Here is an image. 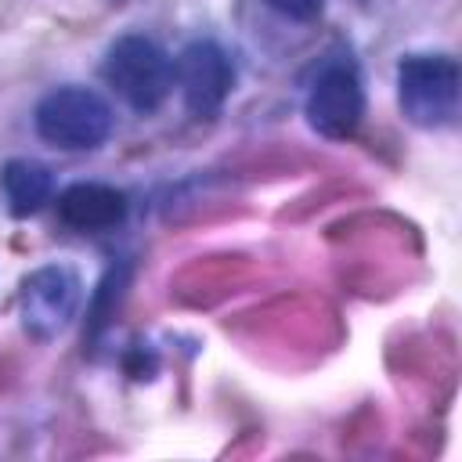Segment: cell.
<instances>
[{
	"label": "cell",
	"mask_w": 462,
	"mask_h": 462,
	"mask_svg": "<svg viewBox=\"0 0 462 462\" xmlns=\"http://www.w3.org/2000/svg\"><path fill=\"white\" fill-rule=\"evenodd\" d=\"M361 116H365V90L357 65L346 54H336L318 69L307 90V119L321 137L343 141L357 130Z\"/></svg>",
	"instance_id": "cell-4"
},
{
	"label": "cell",
	"mask_w": 462,
	"mask_h": 462,
	"mask_svg": "<svg viewBox=\"0 0 462 462\" xmlns=\"http://www.w3.org/2000/svg\"><path fill=\"white\" fill-rule=\"evenodd\" d=\"M36 134L58 148H97L112 134V108L97 90L58 87L36 105Z\"/></svg>",
	"instance_id": "cell-3"
},
{
	"label": "cell",
	"mask_w": 462,
	"mask_h": 462,
	"mask_svg": "<svg viewBox=\"0 0 462 462\" xmlns=\"http://www.w3.org/2000/svg\"><path fill=\"white\" fill-rule=\"evenodd\" d=\"M105 79L134 112H155L173 87V61L155 40L130 32L108 47Z\"/></svg>",
	"instance_id": "cell-1"
},
{
	"label": "cell",
	"mask_w": 462,
	"mask_h": 462,
	"mask_svg": "<svg viewBox=\"0 0 462 462\" xmlns=\"http://www.w3.org/2000/svg\"><path fill=\"white\" fill-rule=\"evenodd\" d=\"M0 184H4V195H7V209L14 217H29V213L43 209V202L54 191L51 170L43 162H32V159H11L0 170Z\"/></svg>",
	"instance_id": "cell-8"
},
{
	"label": "cell",
	"mask_w": 462,
	"mask_h": 462,
	"mask_svg": "<svg viewBox=\"0 0 462 462\" xmlns=\"http://www.w3.org/2000/svg\"><path fill=\"white\" fill-rule=\"evenodd\" d=\"M79 274L65 263H47L22 282V325L36 339H54L79 310Z\"/></svg>",
	"instance_id": "cell-5"
},
{
	"label": "cell",
	"mask_w": 462,
	"mask_h": 462,
	"mask_svg": "<svg viewBox=\"0 0 462 462\" xmlns=\"http://www.w3.org/2000/svg\"><path fill=\"white\" fill-rule=\"evenodd\" d=\"M267 7H274L292 22H314L321 14V0H267Z\"/></svg>",
	"instance_id": "cell-9"
},
{
	"label": "cell",
	"mask_w": 462,
	"mask_h": 462,
	"mask_svg": "<svg viewBox=\"0 0 462 462\" xmlns=\"http://www.w3.org/2000/svg\"><path fill=\"white\" fill-rule=\"evenodd\" d=\"M58 220L79 235L116 231L126 220V195L112 184L79 180L58 195Z\"/></svg>",
	"instance_id": "cell-7"
},
{
	"label": "cell",
	"mask_w": 462,
	"mask_h": 462,
	"mask_svg": "<svg viewBox=\"0 0 462 462\" xmlns=\"http://www.w3.org/2000/svg\"><path fill=\"white\" fill-rule=\"evenodd\" d=\"M401 112L422 126L440 130L458 116V65L448 54H411L397 65Z\"/></svg>",
	"instance_id": "cell-2"
},
{
	"label": "cell",
	"mask_w": 462,
	"mask_h": 462,
	"mask_svg": "<svg viewBox=\"0 0 462 462\" xmlns=\"http://www.w3.org/2000/svg\"><path fill=\"white\" fill-rule=\"evenodd\" d=\"M173 79L184 94V105L195 116H213L235 83V69L231 58L224 54V47H217L213 40H195L180 51L177 65H173Z\"/></svg>",
	"instance_id": "cell-6"
}]
</instances>
